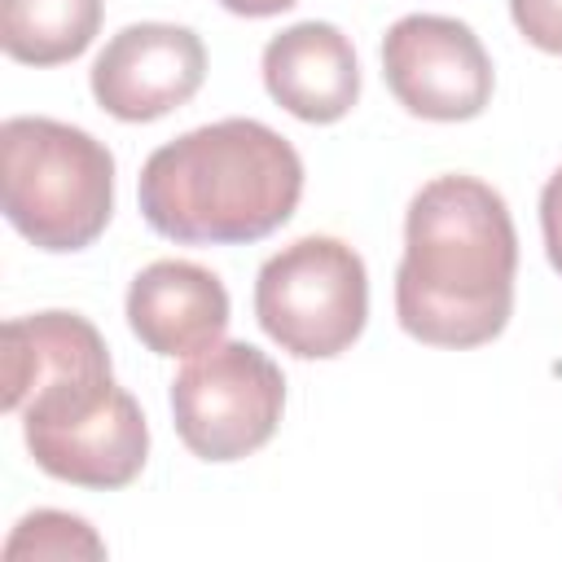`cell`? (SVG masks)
<instances>
[{
	"mask_svg": "<svg viewBox=\"0 0 562 562\" xmlns=\"http://www.w3.org/2000/svg\"><path fill=\"white\" fill-rule=\"evenodd\" d=\"M263 88L303 123H338L360 101L356 48L334 22H294L263 44Z\"/></svg>",
	"mask_w": 562,
	"mask_h": 562,
	"instance_id": "obj_10",
	"label": "cell"
},
{
	"mask_svg": "<svg viewBox=\"0 0 562 562\" xmlns=\"http://www.w3.org/2000/svg\"><path fill=\"white\" fill-rule=\"evenodd\" d=\"M127 329L154 356H198L224 342L228 290L189 259H154L127 285Z\"/></svg>",
	"mask_w": 562,
	"mask_h": 562,
	"instance_id": "obj_9",
	"label": "cell"
},
{
	"mask_svg": "<svg viewBox=\"0 0 562 562\" xmlns=\"http://www.w3.org/2000/svg\"><path fill=\"white\" fill-rule=\"evenodd\" d=\"M518 233L505 198L479 176L426 180L404 215L395 321L426 347L470 351L509 325Z\"/></svg>",
	"mask_w": 562,
	"mask_h": 562,
	"instance_id": "obj_1",
	"label": "cell"
},
{
	"mask_svg": "<svg viewBox=\"0 0 562 562\" xmlns=\"http://www.w3.org/2000/svg\"><path fill=\"white\" fill-rule=\"evenodd\" d=\"M540 233H544V255L562 277V167L540 189Z\"/></svg>",
	"mask_w": 562,
	"mask_h": 562,
	"instance_id": "obj_15",
	"label": "cell"
},
{
	"mask_svg": "<svg viewBox=\"0 0 562 562\" xmlns=\"http://www.w3.org/2000/svg\"><path fill=\"white\" fill-rule=\"evenodd\" d=\"M101 0H0V48L22 66H61L101 31Z\"/></svg>",
	"mask_w": 562,
	"mask_h": 562,
	"instance_id": "obj_12",
	"label": "cell"
},
{
	"mask_svg": "<svg viewBox=\"0 0 562 562\" xmlns=\"http://www.w3.org/2000/svg\"><path fill=\"white\" fill-rule=\"evenodd\" d=\"M0 206L35 250H83L114 211V154L61 119L13 114L0 123Z\"/></svg>",
	"mask_w": 562,
	"mask_h": 562,
	"instance_id": "obj_3",
	"label": "cell"
},
{
	"mask_svg": "<svg viewBox=\"0 0 562 562\" xmlns=\"http://www.w3.org/2000/svg\"><path fill=\"white\" fill-rule=\"evenodd\" d=\"M206 79L202 35L176 22H132L105 40L88 83L105 114L119 123H154L184 101Z\"/></svg>",
	"mask_w": 562,
	"mask_h": 562,
	"instance_id": "obj_8",
	"label": "cell"
},
{
	"mask_svg": "<svg viewBox=\"0 0 562 562\" xmlns=\"http://www.w3.org/2000/svg\"><path fill=\"white\" fill-rule=\"evenodd\" d=\"M145 224L180 246H250L303 198L299 149L259 119H220L158 145L140 167Z\"/></svg>",
	"mask_w": 562,
	"mask_h": 562,
	"instance_id": "obj_2",
	"label": "cell"
},
{
	"mask_svg": "<svg viewBox=\"0 0 562 562\" xmlns=\"http://www.w3.org/2000/svg\"><path fill=\"white\" fill-rule=\"evenodd\" d=\"M509 18L531 48L562 57V0H509Z\"/></svg>",
	"mask_w": 562,
	"mask_h": 562,
	"instance_id": "obj_14",
	"label": "cell"
},
{
	"mask_svg": "<svg viewBox=\"0 0 562 562\" xmlns=\"http://www.w3.org/2000/svg\"><path fill=\"white\" fill-rule=\"evenodd\" d=\"M110 364V347L79 312H35L4 321V413H18L40 386L79 369Z\"/></svg>",
	"mask_w": 562,
	"mask_h": 562,
	"instance_id": "obj_11",
	"label": "cell"
},
{
	"mask_svg": "<svg viewBox=\"0 0 562 562\" xmlns=\"http://www.w3.org/2000/svg\"><path fill=\"white\" fill-rule=\"evenodd\" d=\"M228 13H237V18H272V13H285V9H294L299 0H220Z\"/></svg>",
	"mask_w": 562,
	"mask_h": 562,
	"instance_id": "obj_16",
	"label": "cell"
},
{
	"mask_svg": "<svg viewBox=\"0 0 562 562\" xmlns=\"http://www.w3.org/2000/svg\"><path fill=\"white\" fill-rule=\"evenodd\" d=\"M31 461L70 487H127L149 457V426L132 391L114 382V364L79 369L40 386L22 408Z\"/></svg>",
	"mask_w": 562,
	"mask_h": 562,
	"instance_id": "obj_4",
	"label": "cell"
},
{
	"mask_svg": "<svg viewBox=\"0 0 562 562\" xmlns=\"http://www.w3.org/2000/svg\"><path fill=\"white\" fill-rule=\"evenodd\" d=\"M285 413V378L250 342H215L176 373L171 417L180 443L202 461H241L259 452Z\"/></svg>",
	"mask_w": 562,
	"mask_h": 562,
	"instance_id": "obj_6",
	"label": "cell"
},
{
	"mask_svg": "<svg viewBox=\"0 0 562 562\" xmlns=\"http://www.w3.org/2000/svg\"><path fill=\"white\" fill-rule=\"evenodd\" d=\"M382 79L413 119L430 123L479 119L496 88L483 40L443 13H408L382 35Z\"/></svg>",
	"mask_w": 562,
	"mask_h": 562,
	"instance_id": "obj_7",
	"label": "cell"
},
{
	"mask_svg": "<svg viewBox=\"0 0 562 562\" xmlns=\"http://www.w3.org/2000/svg\"><path fill=\"white\" fill-rule=\"evenodd\" d=\"M18 558H57V562L61 558H105V540L79 514L35 509L4 540V562H18Z\"/></svg>",
	"mask_w": 562,
	"mask_h": 562,
	"instance_id": "obj_13",
	"label": "cell"
},
{
	"mask_svg": "<svg viewBox=\"0 0 562 562\" xmlns=\"http://www.w3.org/2000/svg\"><path fill=\"white\" fill-rule=\"evenodd\" d=\"M255 316L263 334L299 360L342 356L369 321L364 259L338 237H299L263 259L255 281Z\"/></svg>",
	"mask_w": 562,
	"mask_h": 562,
	"instance_id": "obj_5",
	"label": "cell"
}]
</instances>
